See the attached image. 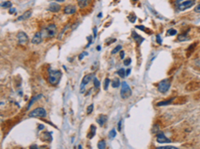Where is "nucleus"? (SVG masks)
Returning <instances> with one entry per match:
<instances>
[{
	"mask_svg": "<svg viewBox=\"0 0 200 149\" xmlns=\"http://www.w3.org/2000/svg\"><path fill=\"white\" fill-rule=\"evenodd\" d=\"M174 4L179 11H184L194 4V0H176Z\"/></svg>",
	"mask_w": 200,
	"mask_h": 149,
	"instance_id": "obj_1",
	"label": "nucleus"
},
{
	"mask_svg": "<svg viewBox=\"0 0 200 149\" xmlns=\"http://www.w3.org/2000/svg\"><path fill=\"white\" fill-rule=\"evenodd\" d=\"M61 72L60 71H51L49 70V76H48V82L52 86H57L58 83L61 79Z\"/></svg>",
	"mask_w": 200,
	"mask_h": 149,
	"instance_id": "obj_2",
	"label": "nucleus"
},
{
	"mask_svg": "<svg viewBox=\"0 0 200 149\" xmlns=\"http://www.w3.org/2000/svg\"><path fill=\"white\" fill-rule=\"evenodd\" d=\"M56 26L55 24H49L46 28H44L42 31H41V34H42V37L44 38H50V37H53L55 34H56Z\"/></svg>",
	"mask_w": 200,
	"mask_h": 149,
	"instance_id": "obj_3",
	"label": "nucleus"
},
{
	"mask_svg": "<svg viewBox=\"0 0 200 149\" xmlns=\"http://www.w3.org/2000/svg\"><path fill=\"white\" fill-rule=\"evenodd\" d=\"M132 92H131V89L129 88V86L127 85L126 82H123L121 84V91H120V95H121V98L122 99H128L130 96H131Z\"/></svg>",
	"mask_w": 200,
	"mask_h": 149,
	"instance_id": "obj_4",
	"label": "nucleus"
},
{
	"mask_svg": "<svg viewBox=\"0 0 200 149\" xmlns=\"http://www.w3.org/2000/svg\"><path fill=\"white\" fill-rule=\"evenodd\" d=\"M29 117H38V118H42V117H45L46 116V111L44 108L42 107H38V108H35L34 110H32L30 113L28 114Z\"/></svg>",
	"mask_w": 200,
	"mask_h": 149,
	"instance_id": "obj_5",
	"label": "nucleus"
},
{
	"mask_svg": "<svg viewBox=\"0 0 200 149\" xmlns=\"http://www.w3.org/2000/svg\"><path fill=\"white\" fill-rule=\"evenodd\" d=\"M169 88H170V81H168V80L161 81V82L158 84V87H157L158 92H159V93H162V94L166 93V92L169 90Z\"/></svg>",
	"mask_w": 200,
	"mask_h": 149,
	"instance_id": "obj_6",
	"label": "nucleus"
},
{
	"mask_svg": "<svg viewBox=\"0 0 200 149\" xmlns=\"http://www.w3.org/2000/svg\"><path fill=\"white\" fill-rule=\"evenodd\" d=\"M17 40L20 45H26L28 43V37L24 32H19L17 34Z\"/></svg>",
	"mask_w": 200,
	"mask_h": 149,
	"instance_id": "obj_7",
	"label": "nucleus"
},
{
	"mask_svg": "<svg viewBox=\"0 0 200 149\" xmlns=\"http://www.w3.org/2000/svg\"><path fill=\"white\" fill-rule=\"evenodd\" d=\"M156 138H157V142H159V143H169L170 142V140L162 132H159L156 135Z\"/></svg>",
	"mask_w": 200,
	"mask_h": 149,
	"instance_id": "obj_8",
	"label": "nucleus"
},
{
	"mask_svg": "<svg viewBox=\"0 0 200 149\" xmlns=\"http://www.w3.org/2000/svg\"><path fill=\"white\" fill-rule=\"evenodd\" d=\"M42 39H43V37H42L41 32H38V33H36V34L33 36L31 42H32L33 44H36V45H37V44H40V43L42 42Z\"/></svg>",
	"mask_w": 200,
	"mask_h": 149,
	"instance_id": "obj_9",
	"label": "nucleus"
},
{
	"mask_svg": "<svg viewBox=\"0 0 200 149\" xmlns=\"http://www.w3.org/2000/svg\"><path fill=\"white\" fill-rule=\"evenodd\" d=\"M92 77H93V74H86L85 77L83 78V80H82V82H81V86H80V90H81V92L83 91V89H84V87H85L86 85L91 81Z\"/></svg>",
	"mask_w": 200,
	"mask_h": 149,
	"instance_id": "obj_10",
	"label": "nucleus"
},
{
	"mask_svg": "<svg viewBox=\"0 0 200 149\" xmlns=\"http://www.w3.org/2000/svg\"><path fill=\"white\" fill-rule=\"evenodd\" d=\"M76 11V7L74 5H67L64 8V13L65 14H73Z\"/></svg>",
	"mask_w": 200,
	"mask_h": 149,
	"instance_id": "obj_11",
	"label": "nucleus"
},
{
	"mask_svg": "<svg viewBox=\"0 0 200 149\" xmlns=\"http://www.w3.org/2000/svg\"><path fill=\"white\" fill-rule=\"evenodd\" d=\"M49 10L52 12H58L60 10V5H58L56 3H51L49 5Z\"/></svg>",
	"mask_w": 200,
	"mask_h": 149,
	"instance_id": "obj_12",
	"label": "nucleus"
},
{
	"mask_svg": "<svg viewBox=\"0 0 200 149\" xmlns=\"http://www.w3.org/2000/svg\"><path fill=\"white\" fill-rule=\"evenodd\" d=\"M106 120H107V116L106 115H100L99 117H98V119H97V122L100 124L101 126H103L104 124H105V122H106Z\"/></svg>",
	"mask_w": 200,
	"mask_h": 149,
	"instance_id": "obj_13",
	"label": "nucleus"
},
{
	"mask_svg": "<svg viewBox=\"0 0 200 149\" xmlns=\"http://www.w3.org/2000/svg\"><path fill=\"white\" fill-rule=\"evenodd\" d=\"M43 139H44V140H46V141H48V142H51V141H52V135H51V132H49V131L44 132V134H43Z\"/></svg>",
	"mask_w": 200,
	"mask_h": 149,
	"instance_id": "obj_14",
	"label": "nucleus"
},
{
	"mask_svg": "<svg viewBox=\"0 0 200 149\" xmlns=\"http://www.w3.org/2000/svg\"><path fill=\"white\" fill-rule=\"evenodd\" d=\"M30 15H31V11H27V12H25L22 16H20L17 20L18 21H22V20H26V19H28L29 17H30Z\"/></svg>",
	"mask_w": 200,
	"mask_h": 149,
	"instance_id": "obj_15",
	"label": "nucleus"
},
{
	"mask_svg": "<svg viewBox=\"0 0 200 149\" xmlns=\"http://www.w3.org/2000/svg\"><path fill=\"white\" fill-rule=\"evenodd\" d=\"M41 98H42V95H38V96H36V97L32 98V99H31V100H30V102L28 103V105H27V108H29V107H30V106H31V105H32V104H33V103H34V102H35L37 99H41Z\"/></svg>",
	"mask_w": 200,
	"mask_h": 149,
	"instance_id": "obj_16",
	"label": "nucleus"
},
{
	"mask_svg": "<svg viewBox=\"0 0 200 149\" xmlns=\"http://www.w3.org/2000/svg\"><path fill=\"white\" fill-rule=\"evenodd\" d=\"M77 3H78V6L79 8H83L85 7L88 3V0H77Z\"/></svg>",
	"mask_w": 200,
	"mask_h": 149,
	"instance_id": "obj_17",
	"label": "nucleus"
},
{
	"mask_svg": "<svg viewBox=\"0 0 200 149\" xmlns=\"http://www.w3.org/2000/svg\"><path fill=\"white\" fill-rule=\"evenodd\" d=\"M188 39H189V37H188L187 33L181 34V35H179V37H178V40H179V41H186V40H188Z\"/></svg>",
	"mask_w": 200,
	"mask_h": 149,
	"instance_id": "obj_18",
	"label": "nucleus"
},
{
	"mask_svg": "<svg viewBox=\"0 0 200 149\" xmlns=\"http://www.w3.org/2000/svg\"><path fill=\"white\" fill-rule=\"evenodd\" d=\"M132 36H134L133 38H134V39H135V40H136L138 43H142V42H143V38H140V37H139V36H138V35H137L135 32H132Z\"/></svg>",
	"mask_w": 200,
	"mask_h": 149,
	"instance_id": "obj_19",
	"label": "nucleus"
},
{
	"mask_svg": "<svg viewBox=\"0 0 200 149\" xmlns=\"http://www.w3.org/2000/svg\"><path fill=\"white\" fill-rule=\"evenodd\" d=\"M172 100H173V99H168V100H166V101H161V102H158V103H157V106H161V105H167V104H170V103L172 102Z\"/></svg>",
	"mask_w": 200,
	"mask_h": 149,
	"instance_id": "obj_20",
	"label": "nucleus"
},
{
	"mask_svg": "<svg viewBox=\"0 0 200 149\" xmlns=\"http://www.w3.org/2000/svg\"><path fill=\"white\" fill-rule=\"evenodd\" d=\"M117 74H118L119 77H121V78H125V77H126L125 70H124V69H120V70H118V71H117Z\"/></svg>",
	"mask_w": 200,
	"mask_h": 149,
	"instance_id": "obj_21",
	"label": "nucleus"
},
{
	"mask_svg": "<svg viewBox=\"0 0 200 149\" xmlns=\"http://www.w3.org/2000/svg\"><path fill=\"white\" fill-rule=\"evenodd\" d=\"M120 85H121V84H120V82H119L118 79H114V80L112 81V87H113V88H118Z\"/></svg>",
	"mask_w": 200,
	"mask_h": 149,
	"instance_id": "obj_22",
	"label": "nucleus"
},
{
	"mask_svg": "<svg viewBox=\"0 0 200 149\" xmlns=\"http://www.w3.org/2000/svg\"><path fill=\"white\" fill-rule=\"evenodd\" d=\"M93 82H94V88H95V90H98L99 87H100V83L98 82V80L96 78H93Z\"/></svg>",
	"mask_w": 200,
	"mask_h": 149,
	"instance_id": "obj_23",
	"label": "nucleus"
},
{
	"mask_svg": "<svg viewBox=\"0 0 200 149\" xmlns=\"http://www.w3.org/2000/svg\"><path fill=\"white\" fill-rule=\"evenodd\" d=\"M105 147H106V143H105V141H104V140H101V141H99V142H98V148L104 149Z\"/></svg>",
	"mask_w": 200,
	"mask_h": 149,
	"instance_id": "obj_24",
	"label": "nucleus"
},
{
	"mask_svg": "<svg viewBox=\"0 0 200 149\" xmlns=\"http://www.w3.org/2000/svg\"><path fill=\"white\" fill-rule=\"evenodd\" d=\"M12 5V3L10 2V1H5V2H3L2 3V8H8V7H10Z\"/></svg>",
	"mask_w": 200,
	"mask_h": 149,
	"instance_id": "obj_25",
	"label": "nucleus"
},
{
	"mask_svg": "<svg viewBox=\"0 0 200 149\" xmlns=\"http://www.w3.org/2000/svg\"><path fill=\"white\" fill-rule=\"evenodd\" d=\"M109 84H110V80H109V79H105V81H104V87H103L105 91H107Z\"/></svg>",
	"mask_w": 200,
	"mask_h": 149,
	"instance_id": "obj_26",
	"label": "nucleus"
},
{
	"mask_svg": "<svg viewBox=\"0 0 200 149\" xmlns=\"http://www.w3.org/2000/svg\"><path fill=\"white\" fill-rule=\"evenodd\" d=\"M95 130H96L95 126H91V133L88 135V137H89V138H92V137L95 135Z\"/></svg>",
	"mask_w": 200,
	"mask_h": 149,
	"instance_id": "obj_27",
	"label": "nucleus"
},
{
	"mask_svg": "<svg viewBox=\"0 0 200 149\" xmlns=\"http://www.w3.org/2000/svg\"><path fill=\"white\" fill-rule=\"evenodd\" d=\"M176 34H177V31L175 29H169L168 32H167V36L168 35H172L173 36V35H176Z\"/></svg>",
	"mask_w": 200,
	"mask_h": 149,
	"instance_id": "obj_28",
	"label": "nucleus"
},
{
	"mask_svg": "<svg viewBox=\"0 0 200 149\" xmlns=\"http://www.w3.org/2000/svg\"><path fill=\"white\" fill-rule=\"evenodd\" d=\"M115 136H116V130H115V129H112V130L109 132V137H110V138H114Z\"/></svg>",
	"mask_w": 200,
	"mask_h": 149,
	"instance_id": "obj_29",
	"label": "nucleus"
},
{
	"mask_svg": "<svg viewBox=\"0 0 200 149\" xmlns=\"http://www.w3.org/2000/svg\"><path fill=\"white\" fill-rule=\"evenodd\" d=\"M121 48H122V47H121V45H118L116 48H114V49L112 50V54H116V53H118V52L121 50Z\"/></svg>",
	"mask_w": 200,
	"mask_h": 149,
	"instance_id": "obj_30",
	"label": "nucleus"
},
{
	"mask_svg": "<svg viewBox=\"0 0 200 149\" xmlns=\"http://www.w3.org/2000/svg\"><path fill=\"white\" fill-rule=\"evenodd\" d=\"M131 64V59H126L124 61V66H129Z\"/></svg>",
	"mask_w": 200,
	"mask_h": 149,
	"instance_id": "obj_31",
	"label": "nucleus"
},
{
	"mask_svg": "<svg viewBox=\"0 0 200 149\" xmlns=\"http://www.w3.org/2000/svg\"><path fill=\"white\" fill-rule=\"evenodd\" d=\"M158 149H176L174 146H163V147H157Z\"/></svg>",
	"mask_w": 200,
	"mask_h": 149,
	"instance_id": "obj_32",
	"label": "nucleus"
},
{
	"mask_svg": "<svg viewBox=\"0 0 200 149\" xmlns=\"http://www.w3.org/2000/svg\"><path fill=\"white\" fill-rule=\"evenodd\" d=\"M92 110H93V104H90V105L88 106V108H87V113L89 114V113H90Z\"/></svg>",
	"mask_w": 200,
	"mask_h": 149,
	"instance_id": "obj_33",
	"label": "nucleus"
},
{
	"mask_svg": "<svg viewBox=\"0 0 200 149\" xmlns=\"http://www.w3.org/2000/svg\"><path fill=\"white\" fill-rule=\"evenodd\" d=\"M121 125H122V119H120L119 122H118V131L121 130Z\"/></svg>",
	"mask_w": 200,
	"mask_h": 149,
	"instance_id": "obj_34",
	"label": "nucleus"
},
{
	"mask_svg": "<svg viewBox=\"0 0 200 149\" xmlns=\"http://www.w3.org/2000/svg\"><path fill=\"white\" fill-rule=\"evenodd\" d=\"M156 40H157V43L158 44H161V39H160V36L159 35L156 36Z\"/></svg>",
	"mask_w": 200,
	"mask_h": 149,
	"instance_id": "obj_35",
	"label": "nucleus"
},
{
	"mask_svg": "<svg viewBox=\"0 0 200 149\" xmlns=\"http://www.w3.org/2000/svg\"><path fill=\"white\" fill-rule=\"evenodd\" d=\"M86 55H87V53H86V52H84V53H82V54H81V55L79 56V60H82V58H83L84 56H86Z\"/></svg>",
	"mask_w": 200,
	"mask_h": 149,
	"instance_id": "obj_36",
	"label": "nucleus"
},
{
	"mask_svg": "<svg viewBox=\"0 0 200 149\" xmlns=\"http://www.w3.org/2000/svg\"><path fill=\"white\" fill-rule=\"evenodd\" d=\"M195 12H197V13H200V4L196 6V8H195Z\"/></svg>",
	"mask_w": 200,
	"mask_h": 149,
	"instance_id": "obj_37",
	"label": "nucleus"
},
{
	"mask_svg": "<svg viewBox=\"0 0 200 149\" xmlns=\"http://www.w3.org/2000/svg\"><path fill=\"white\" fill-rule=\"evenodd\" d=\"M136 28H138V29H141L143 31H145V27H143V26H137Z\"/></svg>",
	"mask_w": 200,
	"mask_h": 149,
	"instance_id": "obj_38",
	"label": "nucleus"
},
{
	"mask_svg": "<svg viewBox=\"0 0 200 149\" xmlns=\"http://www.w3.org/2000/svg\"><path fill=\"white\" fill-rule=\"evenodd\" d=\"M15 11H16V10H15V8H11V9H10V10H9V12H10V13H11V14H12V13H13V12H15Z\"/></svg>",
	"mask_w": 200,
	"mask_h": 149,
	"instance_id": "obj_39",
	"label": "nucleus"
},
{
	"mask_svg": "<svg viewBox=\"0 0 200 149\" xmlns=\"http://www.w3.org/2000/svg\"><path fill=\"white\" fill-rule=\"evenodd\" d=\"M120 58H121V59L124 58V52H120Z\"/></svg>",
	"mask_w": 200,
	"mask_h": 149,
	"instance_id": "obj_40",
	"label": "nucleus"
},
{
	"mask_svg": "<svg viewBox=\"0 0 200 149\" xmlns=\"http://www.w3.org/2000/svg\"><path fill=\"white\" fill-rule=\"evenodd\" d=\"M130 72H131V70H130V69H128V70L126 71V77H127V76H129V74H130Z\"/></svg>",
	"mask_w": 200,
	"mask_h": 149,
	"instance_id": "obj_41",
	"label": "nucleus"
},
{
	"mask_svg": "<svg viewBox=\"0 0 200 149\" xmlns=\"http://www.w3.org/2000/svg\"><path fill=\"white\" fill-rule=\"evenodd\" d=\"M93 32H94V37H95L96 36V32H97L96 31V28H93Z\"/></svg>",
	"mask_w": 200,
	"mask_h": 149,
	"instance_id": "obj_42",
	"label": "nucleus"
},
{
	"mask_svg": "<svg viewBox=\"0 0 200 149\" xmlns=\"http://www.w3.org/2000/svg\"><path fill=\"white\" fill-rule=\"evenodd\" d=\"M43 128H44L43 125H39V126H38V129H43Z\"/></svg>",
	"mask_w": 200,
	"mask_h": 149,
	"instance_id": "obj_43",
	"label": "nucleus"
},
{
	"mask_svg": "<svg viewBox=\"0 0 200 149\" xmlns=\"http://www.w3.org/2000/svg\"><path fill=\"white\" fill-rule=\"evenodd\" d=\"M35 147H37V145H31L30 146V148H35Z\"/></svg>",
	"mask_w": 200,
	"mask_h": 149,
	"instance_id": "obj_44",
	"label": "nucleus"
}]
</instances>
